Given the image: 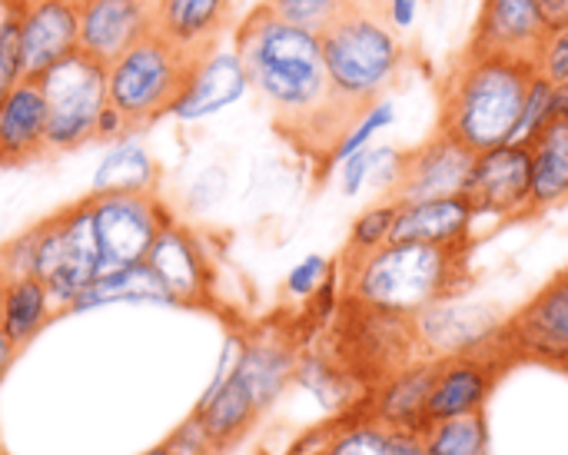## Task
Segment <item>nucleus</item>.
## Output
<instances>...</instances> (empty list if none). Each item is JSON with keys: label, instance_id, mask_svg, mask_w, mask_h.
Returning a JSON list of instances; mask_svg holds the SVG:
<instances>
[{"label": "nucleus", "instance_id": "obj_22", "mask_svg": "<svg viewBox=\"0 0 568 455\" xmlns=\"http://www.w3.org/2000/svg\"><path fill=\"white\" fill-rule=\"evenodd\" d=\"M146 30H150V0H83L77 50L110 67Z\"/></svg>", "mask_w": 568, "mask_h": 455}, {"label": "nucleus", "instance_id": "obj_1", "mask_svg": "<svg viewBox=\"0 0 568 455\" xmlns=\"http://www.w3.org/2000/svg\"><path fill=\"white\" fill-rule=\"evenodd\" d=\"M233 53L240 57L250 87L266 100L276 130L329 163V153L359 113L336 97L320 37L283 23L260 3L236 27Z\"/></svg>", "mask_w": 568, "mask_h": 455}, {"label": "nucleus", "instance_id": "obj_40", "mask_svg": "<svg viewBox=\"0 0 568 455\" xmlns=\"http://www.w3.org/2000/svg\"><path fill=\"white\" fill-rule=\"evenodd\" d=\"M373 163H376V146H366V150H359V153H353V156H346L339 163V190H343V196H359L363 193V186L373 176Z\"/></svg>", "mask_w": 568, "mask_h": 455}, {"label": "nucleus", "instance_id": "obj_29", "mask_svg": "<svg viewBox=\"0 0 568 455\" xmlns=\"http://www.w3.org/2000/svg\"><path fill=\"white\" fill-rule=\"evenodd\" d=\"M156 180H160V170L153 156L140 143L123 140L97 166L90 193H143V190H156Z\"/></svg>", "mask_w": 568, "mask_h": 455}, {"label": "nucleus", "instance_id": "obj_30", "mask_svg": "<svg viewBox=\"0 0 568 455\" xmlns=\"http://www.w3.org/2000/svg\"><path fill=\"white\" fill-rule=\"evenodd\" d=\"M423 443H426L429 455H493L489 416L473 413V416L433 423L423 433Z\"/></svg>", "mask_w": 568, "mask_h": 455}, {"label": "nucleus", "instance_id": "obj_37", "mask_svg": "<svg viewBox=\"0 0 568 455\" xmlns=\"http://www.w3.org/2000/svg\"><path fill=\"white\" fill-rule=\"evenodd\" d=\"M536 73L546 77L552 87L568 83V23L566 27H552L539 57H536Z\"/></svg>", "mask_w": 568, "mask_h": 455}, {"label": "nucleus", "instance_id": "obj_18", "mask_svg": "<svg viewBox=\"0 0 568 455\" xmlns=\"http://www.w3.org/2000/svg\"><path fill=\"white\" fill-rule=\"evenodd\" d=\"M83 0H23L20 7V77L37 80L77 50Z\"/></svg>", "mask_w": 568, "mask_h": 455}, {"label": "nucleus", "instance_id": "obj_34", "mask_svg": "<svg viewBox=\"0 0 568 455\" xmlns=\"http://www.w3.org/2000/svg\"><path fill=\"white\" fill-rule=\"evenodd\" d=\"M323 455H389L386 429H379L376 423L363 419V413H353L336 429V436L329 439V446L323 449Z\"/></svg>", "mask_w": 568, "mask_h": 455}, {"label": "nucleus", "instance_id": "obj_45", "mask_svg": "<svg viewBox=\"0 0 568 455\" xmlns=\"http://www.w3.org/2000/svg\"><path fill=\"white\" fill-rule=\"evenodd\" d=\"M17 353H20V350H17V346H13V343L7 340V333L0 330V380H3V376H7V370L13 366Z\"/></svg>", "mask_w": 568, "mask_h": 455}, {"label": "nucleus", "instance_id": "obj_31", "mask_svg": "<svg viewBox=\"0 0 568 455\" xmlns=\"http://www.w3.org/2000/svg\"><path fill=\"white\" fill-rule=\"evenodd\" d=\"M396 210H399V203H393V200H379L369 210H363L349 226V240H346V250L339 260H359V256L386 246L393 240Z\"/></svg>", "mask_w": 568, "mask_h": 455}, {"label": "nucleus", "instance_id": "obj_9", "mask_svg": "<svg viewBox=\"0 0 568 455\" xmlns=\"http://www.w3.org/2000/svg\"><path fill=\"white\" fill-rule=\"evenodd\" d=\"M93 233L100 246V276L146 263L156 236L176 220L156 190L143 193H90Z\"/></svg>", "mask_w": 568, "mask_h": 455}, {"label": "nucleus", "instance_id": "obj_10", "mask_svg": "<svg viewBox=\"0 0 568 455\" xmlns=\"http://www.w3.org/2000/svg\"><path fill=\"white\" fill-rule=\"evenodd\" d=\"M499 343L513 366L539 363L568 373V266L506 316Z\"/></svg>", "mask_w": 568, "mask_h": 455}, {"label": "nucleus", "instance_id": "obj_13", "mask_svg": "<svg viewBox=\"0 0 568 455\" xmlns=\"http://www.w3.org/2000/svg\"><path fill=\"white\" fill-rule=\"evenodd\" d=\"M476 153L456 143L446 133H433L419 146L399 156V173L386 200L393 203H423L439 196H459L469 186Z\"/></svg>", "mask_w": 568, "mask_h": 455}, {"label": "nucleus", "instance_id": "obj_19", "mask_svg": "<svg viewBox=\"0 0 568 455\" xmlns=\"http://www.w3.org/2000/svg\"><path fill=\"white\" fill-rule=\"evenodd\" d=\"M236 353H240V346L233 340H226L220 373H216V380L210 383V390L203 393V400L193 410L220 455H226L233 446H240L253 433V426L260 423V416H263L256 410L253 396L246 393V386L240 383V376L233 373Z\"/></svg>", "mask_w": 568, "mask_h": 455}, {"label": "nucleus", "instance_id": "obj_4", "mask_svg": "<svg viewBox=\"0 0 568 455\" xmlns=\"http://www.w3.org/2000/svg\"><path fill=\"white\" fill-rule=\"evenodd\" d=\"M323 63L336 97L363 113L383 100L406 67V43L389 23L386 7L369 0H353L323 33H320Z\"/></svg>", "mask_w": 568, "mask_h": 455}, {"label": "nucleus", "instance_id": "obj_15", "mask_svg": "<svg viewBox=\"0 0 568 455\" xmlns=\"http://www.w3.org/2000/svg\"><path fill=\"white\" fill-rule=\"evenodd\" d=\"M479 220H519L529 216L532 203V153L523 143H503L476 153L473 176L466 186Z\"/></svg>", "mask_w": 568, "mask_h": 455}, {"label": "nucleus", "instance_id": "obj_21", "mask_svg": "<svg viewBox=\"0 0 568 455\" xmlns=\"http://www.w3.org/2000/svg\"><path fill=\"white\" fill-rule=\"evenodd\" d=\"M233 23V0H150V30L210 60Z\"/></svg>", "mask_w": 568, "mask_h": 455}, {"label": "nucleus", "instance_id": "obj_49", "mask_svg": "<svg viewBox=\"0 0 568 455\" xmlns=\"http://www.w3.org/2000/svg\"><path fill=\"white\" fill-rule=\"evenodd\" d=\"M566 376H568V373H566Z\"/></svg>", "mask_w": 568, "mask_h": 455}, {"label": "nucleus", "instance_id": "obj_20", "mask_svg": "<svg viewBox=\"0 0 568 455\" xmlns=\"http://www.w3.org/2000/svg\"><path fill=\"white\" fill-rule=\"evenodd\" d=\"M439 363L436 360H416L406 370L393 373L386 383H379L366 406H363V419L376 423L386 433H426L429 429V390L436 380Z\"/></svg>", "mask_w": 568, "mask_h": 455}, {"label": "nucleus", "instance_id": "obj_32", "mask_svg": "<svg viewBox=\"0 0 568 455\" xmlns=\"http://www.w3.org/2000/svg\"><path fill=\"white\" fill-rule=\"evenodd\" d=\"M393 123H396V103H393L389 97H383V100H376L373 107H366V110L353 120V127L343 133V140L336 143V150L329 153L326 170H329V166H339L346 156H353V153H359V150L373 146L376 133L389 130Z\"/></svg>", "mask_w": 568, "mask_h": 455}, {"label": "nucleus", "instance_id": "obj_46", "mask_svg": "<svg viewBox=\"0 0 568 455\" xmlns=\"http://www.w3.org/2000/svg\"><path fill=\"white\" fill-rule=\"evenodd\" d=\"M20 7L23 0H0V30L13 20H20Z\"/></svg>", "mask_w": 568, "mask_h": 455}, {"label": "nucleus", "instance_id": "obj_35", "mask_svg": "<svg viewBox=\"0 0 568 455\" xmlns=\"http://www.w3.org/2000/svg\"><path fill=\"white\" fill-rule=\"evenodd\" d=\"M552 90L556 87L546 77H539V73L529 80V90H526V100H523V113H519V123H516L509 143L529 146L539 136V130L552 120Z\"/></svg>", "mask_w": 568, "mask_h": 455}, {"label": "nucleus", "instance_id": "obj_11", "mask_svg": "<svg viewBox=\"0 0 568 455\" xmlns=\"http://www.w3.org/2000/svg\"><path fill=\"white\" fill-rule=\"evenodd\" d=\"M506 310L493 300H476L466 293L446 296L433 306H426L416 323V340L423 360H456L466 353H479L493 343H499L506 326Z\"/></svg>", "mask_w": 568, "mask_h": 455}, {"label": "nucleus", "instance_id": "obj_8", "mask_svg": "<svg viewBox=\"0 0 568 455\" xmlns=\"http://www.w3.org/2000/svg\"><path fill=\"white\" fill-rule=\"evenodd\" d=\"M37 83L47 107V153H73L93 143L97 117L106 107V67L73 50L43 70Z\"/></svg>", "mask_w": 568, "mask_h": 455}, {"label": "nucleus", "instance_id": "obj_44", "mask_svg": "<svg viewBox=\"0 0 568 455\" xmlns=\"http://www.w3.org/2000/svg\"><path fill=\"white\" fill-rule=\"evenodd\" d=\"M552 120L568 123V83H559V87L552 90Z\"/></svg>", "mask_w": 568, "mask_h": 455}, {"label": "nucleus", "instance_id": "obj_33", "mask_svg": "<svg viewBox=\"0 0 568 455\" xmlns=\"http://www.w3.org/2000/svg\"><path fill=\"white\" fill-rule=\"evenodd\" d=\"M283 23H293L310 33H323L353 0H263Z\"/></svg>", "mask_w": 568, "mask_h": 455}, {"label": "nucleus", "instance_id": "obj_6", "mask_svg": "<svg viewBox=\"0 0 568 455\" xmlns=\"http://www.w3.org/2000/svg\"><path fill=\"white\" fill-rule=\"evenodd\" d=\"M333 360L343 363L366 393L386 383L393 373L423 360L416 323L409 316L379 313L353 300H339L333 316Z\"/></svg>", "mask_w": 568, "mask_h": 455}, {"label": "nucleus", "instance_id": "obj_2", "mask_svg": "<svg viewBox=\"0 0 568 455\" xmlns=\"http://www.w3.org/2000/svg\"><path fill=\"white\" fill-rule=\"evenodd\" d=\"M473 246L386 243L359 260H339L343 300L416 320L426 306L466 293Z\"/></svg>", "mask_w": 568, "mask_h": 455}, {"label": "nucleus", "instance_id": "obj_43", "mask_svg": "<svg viewBox=\"0 0 568 455\" xmlns=\"http://www.w3.org/2000/svg\"><path fill=\"white\" fill-rule=\"evenodd\" d=\"M542 10H546L552 27H566L568 23V0H542Z\"/></svg>", "mask_w": 568, "mask_h": 455}, {"label": "nucleus", "instance_id": "obj_39", "mask_svg": "<svg viewBox=\"0 0 568 455\" xmlns=\"http://www.w3.org/2000/svg\"><path fill=\"white\" fill-rule=\"evenodd\" d=\"M20 20L0 30V107L20 80Z\"/></svg>", "mask_w": 568, "mask_h": 455}, {"label": "nucleus", "instance_id": "obj_16", "mask_svg": "<svg viewBox=\"0 0 568 455\" xmlns=\"http://www.w3.org/2000/svg\"><path fill=\"white\" fill-rule=\"evenodd\" d=\"M549 30L542 0H483L466 47L536 63Z\"/></svg>", "mask_w": 568, "mask_h": 455}, {"label": "nucleus", "instance_id": "obj_14", "mask_svg": "<svg viewBox=\"0 0 568 455\" xmlns=\"http://www.w3.org/2000/svg\"><path fill=\"white\" fill-rule=\"evenodd\" d=\"M509 366H513V360L506 356L503 343H493L479 353H466L456 360H443L436 370L433 390H429V406H426L429 426L443 423V419L486 413V406Z\"/></svg>", "mask_w": 568, "mask_h": 455}, {"label": "nucleus", "instance_id": "obj_41", "mask_svg": "<svg viewBox=\"0 0 568 455\" xmlns=\"http://www.w3.org/2000/svg\"><path fill=\"white\" fill-rule=\"evenodd\" d=\"M386 17H389V23H393L399 33H406V30L416 27L419 0H386Z\"/></svg>", "mask_w": 568, "mask_h": 455}, {"label": "nucleus", "instance_id": "obj_28", "mask_svg": "<svg viewBox=\"0 0 568 455\" xmlns=\"http://www.w3.org/2000/svg\"><path fill=\"white\" fill-rule=\"evenodd\" d=\"M113 303H170V300L156 273L146 263H136V266H123V270L97 276L87 290L77 293L67 313H90V310L113 306Z\"/></svg>", "mask_w": 568, "mask_h": 455}, {"label": "nucleus", "instance_id": "obj_27", "mask_svg": "<svg viewBox=\"0 0 568 455\" xmlns=\"http://www.w3.org/2000/svg\"><path fill=\"white\" fill-rule=\"evenodd\" d=\"M53 316H57V306H53L43 280H37V276L7 280L3 296H0V330L7 333V340L17 350L33 343Z\"/></svg>", "mask_w": 568, "mask_h": 455}, {"label": "nucleus", "instance_id": "obj_7", "mask_svg": "<svg viewBox=\"0 0 568 455\" xmlns=\"http://www.w3.org/2000/svg\"><path fill=\"white\" fill-rule=\"evenodd\" d=\"M33 230H37L33 276L43 280L60 316L70 310L77 293L100 276V246L93 233L90 193L53 210L50 216L33 223Z\"/></svg>", "mask_w": 568, "mask_h": 455}, {"label": "nucleus", "instance_id": "obj_47", "mask_svg": "<svg viewBox=\"0 0 568 455\" xmlns=\"http://www.w3.org/2000/svg\"><path fill=\"white\" fill-rule=\"evenodd\" d=\"M140 455H166V449H163V443H160V446H153V449H146V453Z\"/></svg>", "mask_w": 568, "mask_h": 455}, {"label": "nucleus", "instance_id": "obj_12", "mask_svg": "<svg viewBox=\"0 0 568 455\" xmlns=\"http://www.w3.org/2000/svg\"><path fill=\"white\" fill-rule=\"evenodd\" d=\"M146 266L166 290V300L176 306L213 310L216 306V266L196 230L173 220L153 243Z\"/></svg>", "mask_w": 568, "mask_h": 455}, {"label": "nucleus", "instance_id": "obj_23", "mask_svg": "<svg viewBox=\"0 0 568 455\" xmlns=\"http://www.w3.org/2000/svg\"><path fill=\"white\" fill-rule=\"evenodd\" d=\"M476 223H479V213L466 193L423 200V203H399L389 243L473 246Z\"/></svg>", "mask_w": 568, "mask_h": 455}, {"label": "nucleus", "instance_id": "obj_24", "mask_svg": "<svg viewBox=\"0 0 568 455\" xmlns=\"http://www.w3.org/2000/svg\"><path fill=\"white\" fill-rule=\"evenodd\" d=\"M47 153V107L37 80H17L0 107V166H23Z\"/></svg>", "mask_w": 568, "mask_h": 455}, {"label": "nucleus", "instance_id": "obj_26", "mask_svg": "<svg viewBox=\"0 0 568 455\" xmlns=\"http://www.w3.org/2000/svg\"><path fill=\"white\" fill-rule=\"evenodd\" d=\"M532 153V203L529 216L568 203V123L549 120L529 143Z\"/></svg>", "mask_w": 568, "mask_h": 455}, {"label": "nucleus", "instance_id": "obj_38", "mask_svg": "<svg viewBox=\"0 0 568 455\" xmlns=\"http://www.w3.org/2000/svg\"><path fill=\"white\" fill-rule=\"evenodd\" d=\"M163 449L166 455H220L213 439L206 436L203 423L196 419V413H190L166 439H163Z\"/></svg>", "mask_w": 568, "mask_h": 455}, {"label": "nucleus", "instance_id": "obj_42", "mask_svg": "<svg viewBox=\"0 0 568 455\" xmlns=\"http://www.w3.org/2000/svg\"><path fill=\"white\" fill-rule=\"evenodd\" d=\"M389 455H429L419 433H386Z\"/></svg>", "mask_w": 568, "mask_h": 455}, {"label": "nucleus", "instance_id": "obj_25", "mask_svg": "<svg viewBox=\"0 0 568 455\" xmlns=\"http://www.w3.org/2000/svg\"><path fill=\"white\" fill-rule=\"evenodd\" d=\"M246 90H250V80H246V70H243L240 57L233 50H216L200 67L193 87L173 107L170 117H176V120H203V117L236 103Z\"/></svg>", "mask_w": 568, "mask_h": 455}, {"label": "nucleus", "instance_id": "obj_36", "mask_svg": "<svg viewBox=\"0 0 568 455\" xmlns=\"http://www.w3.org/2000/svg\"><path fill=\"white\" fill-rule=\"evenodd\" d=\"M333 270H336L333 260H326V256H320V253H310L306 260H300V263L286 273V293H290L293 300L310 303V300L323 290V283L333 276Z\"/></svg>", "mask_w": 568, "mask_h": 455}, {"label": "nucleus", "instance_id": "obj_3", "mask_svg": "<svg viewBox=\"0 0 568 455\" xmlns=\"http://www.w3.org/2000/svg\"><path fill=\"white\" fill-rule=\"evenodd\" d=\"M532 77V60L466 47L443 80L436 130L473 153L509 143Z\"/></svg>", "mask_w": 568, "mask_h": 455}, {"label": "nucleus", "instance_id": "obj_17", "mask_svg": "<svg viewBox=\"0 0 568 455\" xmlns=\"http://www.w3.org/2000/svg\"><path fill=\"white\" fill-rule=\"evenodd\" d=\"M300 363V346L286 330L263 326L256 333L240 336V353L233 360V373L253 396L260 413H270L280 396L293 386Z\"/></svg>", "mask_w": 568, "mask_h": 455}, {"label": "nucleus", "instance_id": "obj_5", "mask_svg": "<svg viewBox=\"0 0 568 455\" xmlns=\"http://www.w3.org/2000/svg\"><path fill=\"white\" fill-rule=\"evenodd\" d=\"M206 60L146 30L116 63L106 67V103L123 117L126 133H140L173 107L193 87Z\"/></svg>", "mask_w": 568, "mask_h": 455}, {"label": "nucleus", "instance_id": "obj_48", "mask_svg": "<svg viewBox=\"0 0 568 455\" xmlns=\"http://www.w3.org/2000/svg\"><path fill=\"white\" fill-rule=\"evenodd\" d=\"M3 286H7V276H3V266H0V296H3Z\"/></svg>", "mask_w": 568, "mask_h": 455}]
</instances>
